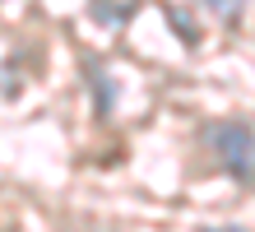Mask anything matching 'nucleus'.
Wrapping results in <instances>:
<instances>
[{"mask_svg":"<svg viewBox=\"0 0 255 232\" xmlns=\"http://www.w3.org/2000/svg\"><path fill=\"white\" fill-rule=\"evenodd\" d=\"M204 5H209V9H214V14H218V19H237V14H242V9H246V0H204Z\"/></svg>","mask_w":255,"mask_h":232,"instance_id":"obj_2","label":"nucleus"},{"mask_svg":"<svg viewBox=\"0 0 255 232\" xmlns=\"http://www.w3.org/2000/svg\"><path fill=\"white\" fill-rule=\"evenodd\" d=\"M204 139L237 181H246V186L255 181V126L251 121H214V126H204Z\"/></svg>","mask_w":255,"mask_h":232,"instance_id":"obj_1","label":"nucleus"}]
</instances>
